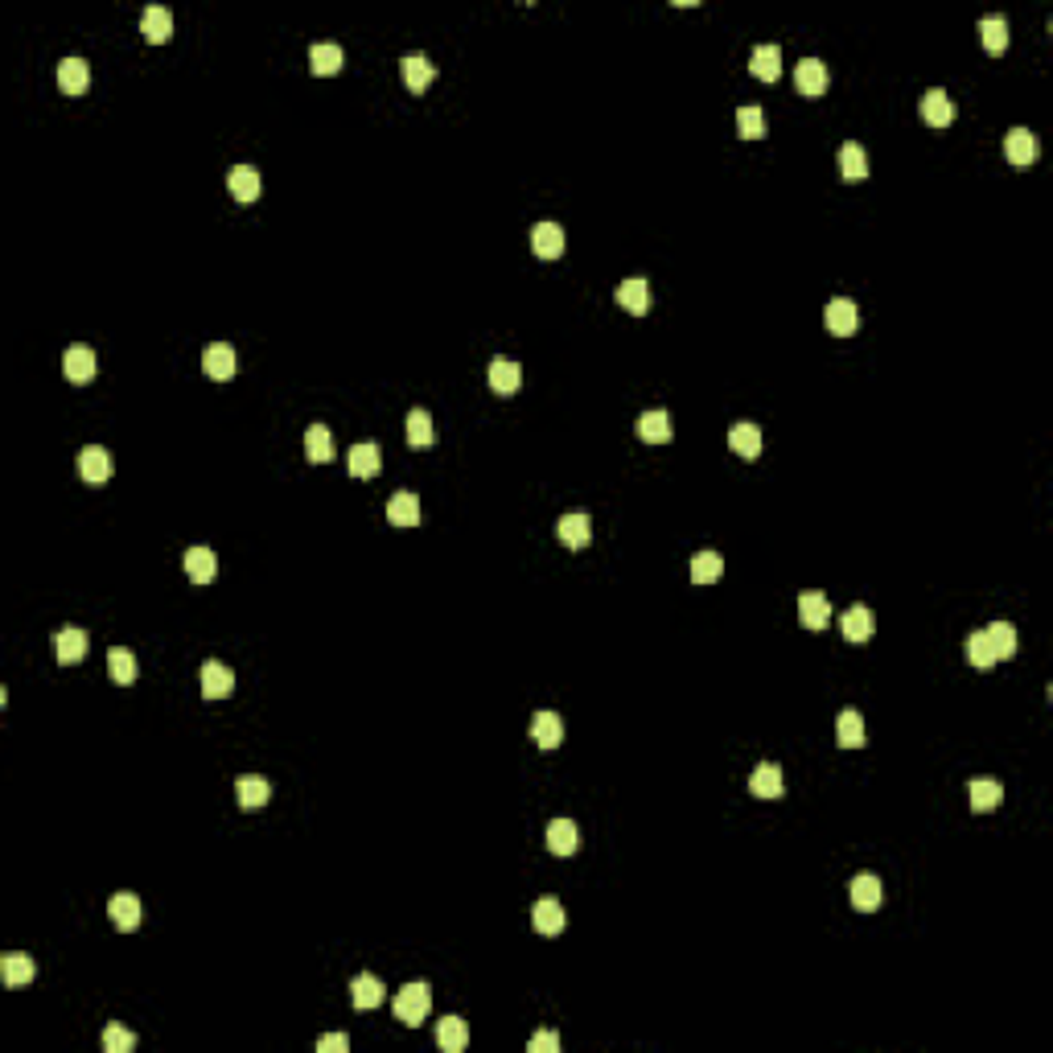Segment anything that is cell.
Returning <instances> with one entry per match:
<instances>
[{
    "label": "cell",
    "instance_id": "obj_6",
    "mask_svg": "<svg viewBox=\"0 0 1053 1053\" xmlns=\"http://www.w3.org/2000/svg\"><path fill=\"white\" fill-rule=\"evenodd\" d=\"M531 252H535L539 260H560V255H564V226L539 223L535 231H531Z\"/></svg>",
    "mask_w": 1053,
    "mask_h": 1053
},
{
    "label": "cell",
    "instance_id": "obj_40",
    "mask_svg": "<svg viewBox=\"0 0 1053 1053\" xmlns=\"http://www.w3.org/2000/svg\"><path fill=\"white\" fill-rule=\"evenodd\" d=\"M432 440H437V429H432V416L424 408L408 411V445L411 449H429Z\"/></svg>",
    "mask_w": 1053,
    "mask_h": 1053
},
{
    "label": "cell",
    "instance_id": "obj_16",
    "mask_svg": "<svg viewBox=\"0 0 1053 1053\" xmlns=\"http://www.w3.org/2000/svg\"><path fill=\"white\" fill-rule=\"evenodd\" d=\"M226 190H231L234 202H255L260 198V173H255L252 165H234L231 173H226Z\"/></svg>",
    "mask_w": 1053,
    "mask_h": 1053
},
{
    "label": "cell",
    "instance_id": "obj_7",
    "mask_svg": "<svg viewBox=\"0 0 1053 1053\" xmlns=\"http://www.w3.org/2000/svg\"><path fill=\"white\" fill-rule=\"evenodd\" d=\"M839 630H844V638H848V642H868V638H872V630H877V622H872V609H868V605H852V609H844V617H839Z\"/></svg>",
    "mask_w": 1053,
    "mask_h": 1053
},
{
    "label": "cell",
    "instance_id": "obj_48",
    "mask_svg": "<svg viewBox=\"0 0 1053 1053\" xmlns=\"http://www.w3.org/2000/svg\"><path fill=\"white\" fill-rule=\"evenodd\" d=\"M737 132H741L745 140H761L765 137V111L761 108H741L737 111Z\"/></svg>",
    "mask_w": 1053,
    "mask_h": 1053
},
{
    "label": "cell",
    "instance_id": "obj_17",
    "mask_svg": "<svg viewBox=\"0 0 1053 1053\" xmlns=\"http://www.w3.org/2000/svg\"><path fill=\"white\" fill-rule=\"evenodd\" d=\"M729 449L737 453V457H745V461H757V453H761V429H757V424H749V420L732 424Z\"/></svg>",
    "mask_w": 1053,
    "mask_h": 1053
},
{
    "label": "cell",
    "instance_id": "obj_13",
    "mask_svg": "<svg viewBox=\"0 0 1053 1053\" xmlns=\"http://www.w3.org/2000/svg\"><path fill=\"white\" fill-rule=\"evenodd\" d=\"M531 922H535L539 934H560V930L568 926V914L556 898H539L535 909H531Z\"/></svg>",
    "mask_w": 1053,
    "mask_h": 1053
},
{
    "label": "cell",
    "instance_id": "obj_8",
    "mask_svg": "<svg viewBox=\"0 0 1053 1053\" xmlns=\"http://www.w3.org/2000/svg\"><path fill=\"white\" fill-rule=\"evenodd\" d=\"M383 465V453L375 440H362V445H354L350 453H346V469H350L354 478H375Z\"/></svg>",
    "mask_w": 1053,
    "mask_h": 1053
},
{
    "label": "cell",
    "instance_id": "obj_9",
    "mask_svg": "<svg viewBox=\"0 0 1053 1053\" xmlns=\"http://www.w3.org/2000/svg\"><path fill=\"white\" fill-rule=\"evenodd\" d=\"M202 367H206V375L210 379H231L234 371H239V358H234V350L226 346V341H215V346H206V354H202Z\"/></svg>",
    "mask_w": 1053,
    "mask_h": 1053
},
{
    "label": "cell",
    "instance_id": "obj_18",
    "mask_svg": "<svg viewBox=\"0 0 1053 1053\" xmlns=\"http://www.w3.org/2000/svg\"><path fill=\"white\" fill-rule=\"evenodd\" d=\"M231 692H234V675H231V667H223V663H206V667H202V695H206V700H226Z\"/></svg>",
    "mask_w": 1053,
    "mask_h": 1053
},
{
    "label": "cell",
    "instance_id": "obj_15",
    "mask_svg": "<svg viewBox=\"0 0 1053 1053\" xmlns=\"http://www.w3.org/2000/svg\"><path fill=\"white\" fill-rule=\"evenodd\" d=\"M54 650H58V663L62 667L83 663V654H87V634H83V630H75V625H66V630H58V634H54Z\"/></svg>",
    "mask_w": 1053,
    "mask_h": 1053
},
{
    "label": "cell",
    "instance_id": "obj_5",
    "mask_svg": "<svg viewBox=\"0 0 1053 1053\" xmlns=\"http://www.w3.org/2000/svg\"><path fill=\"white\" fill-rule=\"evenodd\" d=\"M831 83V70L823 66L819 58H802L799 66H794V87L802 91V95H823Z\"/></svg>",
    "mask_w": 1053,
    "mask_h": 1053
},
{
    "label": "cell",
    "instance_id": "obj_42",
    "mask_svg": "<svg viewBox=\"0 0 1053 1053\" xmlns=\"http://www.w3.org/2000/svg\"><path fill=\"white\" fill-rule=\"evenodd\" d=\"M979 41L987 54H1004L1008 49V21L1004 17H984L979 21Z\"/></svg>",
    "mask_w": 1053,
    "mask_h": 1053
},
{
    "label": "cell",
    "instance_id": "obj_12",
    "mask_svg": "<svg viewBox=\"0 0 1053 1053\" xmlns=\"http://www.w3.org/2000/svg\"><path fill=\"white\" fill-rule=\"evenodd\" d=\"M490 387L498 391V395H515L518 383H523V371H518V362L507 358V354H498L494 362H490Z\"/></svg>",
    "mask_w": 1053,
    "mask_h": 1053
},
{
    "label": "cell",
    "instance_id": "obj_14",
    "mask_svg": "<svg viewBox=\"0 0 1053 1053\" xmlns=\"http://www.w3.org/2000/svg\"><path fill=\"white\" fill-rule=\"evenodd\" d=\"M638 437H642L646 445H667V440L675 437V429H671V416H667L663 408L642 411V416H638Z\"/></svg>",
    "mask_w": 1053,
    "mask_h": 1053
},
{
    "label": "cell",
    "instance_id": "obj_36",
    "mask_svg": "<svg viewBox=\"0 0 1053 1053\" xmlns=\"http://www.w3.org/2000/svg\"><path fill=\"white\" fill-rule=\"evenodd\" d=\"M350 1000H354V1008H379L383 1000H387V992H383V984L375 976H354V984H350Z\"/></svg>",
    "mask_w": 1053,
    "mask_h": 1053
},
{
    "label": "cell",
    "instance_id": "obj_22",
    "mask_svg": "<svg viewBox=\"0 0 1053 1053\" xmlns=\"http://www.w3.org/2000/svg\"><path fill=\"white\" fill-rule=\"evenodd\" d=\"M531 737H535L539 749H556L564 741V721L556 712H535L531 716Z\"/></svg>",
    "mask_w": 1053,
    "mask_h": 1053
},
{
    "label": "cell",
    "instance_id": "obj_33",
    "mask_svg": "<svg viewBox=\"0 0 1053 1053\" xmlns=\"http://www.w3.org/2000/svg\"><path fill=\"white\" fill-rule=\"evenodd\" d=\"M836 741L844 745V749H860V745H864V716H860L856 708H844V712H839Z\"/></svg>",
    "mask_w": 1053,
    "mask_h": 1053
},
{
    "label": "cell",
    "instance_id": "obj_47",
    "mask_svg": "<svg viewBox=\"0 0 1053 1053\" xmlns=\"http://www.w3.org/2000/svg\"><path fill=\"white\" fill-rule=\"evenodd\" d=\"M967 663L979 667V671H992V667H995V654H992V646H987V634H984V630L967 638Z\"/></svg>",
    "mask_w": 1053,
    "mask_h": 1053
},
{
    "label": "cell",
    "instance_id": "obj_3",
    "mask_svg": "<svg viewBox=\"0 0 1053 1053\" xmlns=\"http://www.w3.org/2000/svg\"><path fill=\"white\" fill-rule=\"evenodd\" d=\"M140 33H145V41H153V46H165V41L173 38V13H169L165 4H148L145 17H140Z\"/></svg>",
    "mask_w": 1053,
    "mask_h": 1053
},
{
    "label": "cell",
    "instance_id": "obj_38",
    "mask_svg": "<svg viewBox=\"0 0 1053 1053\" xmlns=\"http://www.w3.org/2000/svg\"><path fill=\"white\" fill-rule=\"evenodd\" d=\"M0 976H4V984L9 987H21V984H30V979L38 976V967H33L30 955H4L0 959Z\"/></svg>",
    "mask_w": 1053,
    "mask_h": 1053
},
{
    "label": "cell",
    "instance_id": "obj_50",
    "mask_svg": "<svg viewBox=\"0 0 1053 1053\" xmlns=\"http://www.w3.org/2000/svg\"><path fill=\"white\" fill-rule=\"evenodd\" d=\"M317 1049H322V1053H346V1049H350V1037H346V1033H325L322 1041H317Z\"/></svg>",
    "mask_w": 1053,
    "mask_h": 1053
},
{
    "label": "cell",
    "instance_id": "obj_45",
    "mask_svg": "<svg viewBox=\"0 0 1053 1053\" xmlns=\"http://www.w3.org/2000/svg\"><path fill=\"white\" fill-rule=\"evenodd\" d=\"M967 790H971V807L976 810H992V807H1000V799H1004V786H1000L995 778H976Z\"/></svg>",
    "mask_w": 1053,
    "mask_h": 1053
},
{
    "label": "cell",
    "instance_id": "obj_35",
    "mask_svg": "<svg viewBox=\"0 0 1053 1053\" xmlns=\"http://www.w3.org/2000/svg\"><path fill=\"white\" fill-rule=\"evenodd\" d=\"M186 572H190V580H194V585H210V580H215V572H218L215 552H210V547H190V552H186Z\"/></svg>",
    "mask_w": 1053,
    "mask_h": 1053
},
{
    "label": "cell",
    "instance_id": "obj_4",
    "mask_svg": "<svg viewBox=\"0 0 1053 1053\" xmlns=\"http://www.w3.org/2000/svg\"><path fill=\"white\" fill-rule=\"evenodd\" d=\"M1004 153H1008V165L1016 169H1029L1037 161V137L1029 128H1013L1004 137Z\"/></svg>",
    "mask_w": 1053,
    "mask_h": 1053
},
{
    "label": "cell",
    "instance_id": "obj_31",
    "mask_svg": "<svg viewBox=\"0 0 1053 1053\" xmlns=\"http://www.w3.org/2000/svg\"><path fill=\"white\" fill-rule=\"evenodd\" d=\"M91 83V70L83 58H62L58 62V87L66 91V95H83Z\"/></svg>",
    "mask_w": 1053,
    "mask_h": 1053
},
{
    "label": "cell",
    "instance_id": "obj_34",
    "mask_svg": "<svg viewBox=\"0 0 1053 1053\" xmlns=\"http://www.w3.org/2000/svg\"><path fill=\"white\" fill-rule=\"evenodd\" d=\"M305 453H309L313 465L333 461V432L325 429V424H309V432H305Z\"/></svg>",
    "mask_w": 1053,
    "mask_h": 1053
},
{
    "label": "cell",
    "instance_id": "obj_49",
    "mask_svg": "<svg viewBox=\"0 0 1053 1053\" xmlns=\"http://www.w3.org/2000/svg\"><path fill=\"white\" fill-rule=\"evenodd\" d=\"M103 1049L108 1053H132L137 1049V1033H128L124 1024H108V1029H103Z\"/></svg>",
    "mask_w": 1053,
    "mask_h": 1053
},
{
    "label": "cell",
    "instance_id": "obj_37",
    "mask_svg": "<svg viewBox=\"0 0 1053 1053\" xmlns=\"http://www.w3.org/2000/svg\"><path fill=\"white\" fill-rule=\"evenodd\" d=\"M839 173L848 177V181H864L868 177V153L856 140H848V145L839 148Z\"/></svg>",
    "mask_w": 1053,
    "mask_h": 1053
},
{
    "label": "cell",
    "instance_id": "obj_25",
    "mask_svg": "<svg viewBox=\"0 0 1053 1053\" xmlns=\"http://www.w3.org/2000/svg\"><path fill=\"white\" fill-rule=\"evenodd\" d=\"M799 617L807 630H823L831 622V601L823 593H802L799 597Z\"/></svg>",
    "mask_w": 1053,
    "mask_h": 1053
},
{
    "label": "cell",
    "instance_id": "obj_39",
    "mask_svg": "<svg viewBox=\"0 0 1053 1053\" xmlns=\"http://www.w3.org/2000/svg\"><path fill=\"white\" fill-rule=\"evenodd\" d=\"M108 671H111V679L116 683H137V675H140L137 654L124 650V646H111L108 650Z\"/></svg>",
    "mask_w": 1053,
    "mask_h": 1053
},
{
    "label": "cell",
    "instance_id": "obj_19",
    "mask_svg": "<svg viewBox=\"0 0 1053 1053\" xmlns=\"http://www.w3.org/2000/svg\"><path fill=\"white\" fill-rule=\"evenodd\" d=\"M556 535L564 547H585L588 539H593V523H588V515H580V510H572V515H564L556 523Z\"/></svg>",
    "mask_w": 1053,
    "mask_h": 1053
},
{
    "label": "cell",
    "instance_id": "obj_21",
    "mask_svg": "<svg viewBox=\"0 0 1053 1053\" xmlns=\"http://www.w3.org/2000/svg\"><path fill=\"white\" fill-rule=\"evenodd\" d=\"M108 914L111 922H116V930H137L140 926V898L137 893H116V898L108 901Z\"/></svg>",
    "mask_w": 1053,
    "mask_h": 1053
},
{
    "label": "cell",
    "instance_id": "obj_2",
    "mask_svg": "<svg viewBox=\"0 0 1053 1053\" xmlns=\"http://www.w3.org/2000/svg\"><path fill=\"white\" fill-rule=\"evenodd\" d=\"M95 371H99V362H95V350H91V346H83V341L66 346V354H62V375H66L70 383H91Z\"/></svg>",
    "mask_w": 1053,
    "mask_h": 1053
},
{
    "label": "cell",
    "instance_id": "obj_27",
    "mask_svg": "<svg viewBox=\"0 0 1053 1053\" xmlns=\"http://www.w3.org/2000/svg\"><path fill=\"white\" fill-rule=\"evenodd\" d=\"M576 844H580V836H576L572 819H552L547 823V848H552V856H572Z\"/></svg>",
    "mask_w": 1053,
    "mask_h": 1053
},
{
    "label": "cell",
    "instance_id": "obj_51",
    "mask_svg": "<svg viewBox=\"0 0 1053 1053\" xmlns=\"http://www.w3.org/2000/svg\"><path fill=\"white\" fill-rule=\"evenodd\" d=\"M526 1049H531V1053H560V1037L556 1033H535Z\"/></svg>",
    "mask_w": 1053,
    "mask_h": 1053
},
{
    "label": "cell",
    "instance_id": "obj_23",
    "mask_svg": "<svg viewBox=\"0 0 1053 1053\" xmlns=\"http://www.w3.org/2000/svg\"><path fill=\"white\" fill-rule=\"evenodd\" d=\"M922 119H926L930 128H946L951 119H955V103L946 99V91H926L922 95Z\"/></svg>",
    "mask_w": 1053,
    "mask_h": 1053
},
{
    "label": "cell",
    "instance_id": "obj_28",
    "mask_svg": "<svg viewBox=\"0 0 1053 1053\" xmlns=\"http://www.w3.org/2000/svg\"><path fill=\"white\" fill-rule=\"evenodd\" d=\"M848 893H852V906L864 909V914H872V909L880 906V880L872 877V872H860V877H852Z\"/></svg>",
    "mask_w": 1053,
    "mask_h": 1053
},
{
    "label": "cell",
    "instance_id": "obj_10",
    "mask_svg": "<svg viewBox=\"0 0 1053 1053\" xmlns=\"http://www.w3.org/2000/svg\"><path fill=\"white\" fill-rule=\"evenodd\" d=\"M827 330L836 333V338H852V333L860 330V309L852 301H844V296H836V301L827 305Z\"/></svg>",
    "mask_w": 1053,
    "mask_h": 1053
},
{
    "label": "cell",
    "instance_id": "obj_20",
    "mask_svg": "<svg viewBox=\"0 0 1053 1053\" xmlns=\"http://www.w3.org/2000/svg\"><path fill=\"white\" fill-rule=\"evenodd\" d=\"M387 518L391 526H416L420 523V498L411 490H395L387 502Z\"/></svg>",
    "mask_w": 1053,
    "mask_h": 1053
},
{
    "label": "cell",
    "instance_id": "obj_32",
    "mask_svg": "<svg viewBox=\"0 0 1053 1053\" xmlns=\"http://www.w3.org/2000/svg\"><path fill=\"white\" fill-rule=\"evenodd\" d=\"M437 1045L445 1053H461L469 1045V1024L461 1021V1016H445V1021L437 1024Z\"/></svg>",
    "mask_w": 1053,
    "mask_h": 1053
},
{
    "label": "cell",
    "instance_id": "obj_26",
    "mask_svg": "<svg viewBox=\"0 0 1053 1053\" xmlns=\"http://www.w3.org/2000/svg\"><path fill=\"white\" fill-rule=\"evenodd\" d=\"M617 305L630 313H646L650 309V284L642 280V276H630V280L617 284Z\"/></svg>",
    "mask_w": 1053,
    "mask_h": 1053
},
{
    "label": "cell",
    "instance_id": "obj_11",
    "mask_svg": "<svg viewBox=\"0 0 1053 1053\" xmlns=\"http://www.w3.org/2000/svg\"><path fill=\"white\" fill-rule=\"evenodd\" d=\"M78 473L91 482V486H99V482L111 478V453L99 449V445H87V449L78 453Z\"/></svg>",
    "mask_w": 1053,
    "mask_h": 1053
},
{
    "label": "cell",
    "instance_id": "obj_29",
    "mask_svg": "<svg viewBox=\"0 0 1053 1053\" xmlns=\"http://www.w3.org/2000/svg\"><path fill=\"white\" fill-rule=\"evenodd\" d=\"M749 70L761 78V83H778V75H782V49L778 46H757L749 54Z\"/></svg>",
    "mask_w": 1053,
    "mask_h": 1053
},
{
    "label": "cell",
    "instance_id": "obj_44",
    "mask_svg": "<svg viewBox=\"0 0 1053 1053\" xmlns=\"http://www.w3.org/2000/svg\"><path fill=\"white\" fill-rule=\"evenodd\" d=\"M309 66H313V75H338L341 70V46H333V41H322V46H313L309 49Z\"/></svg>",
    "mask_w": 1053,
    "mask_h": 1053
},
{
    "label": "cell",
    "instance_id": "obj_43",
    "mask_svg": "<svg viewBox=\"0 0 1053 1053\" xmlns=\"http://www.w3.org/2000/svg\"><path fill=\"white\" fill-rule=\"evenodd\" d=\"M749 790L757 794V799H778L782 794V770L778 765H757V770L749 774Z\"/></svg>",
    "mask_w": 1053,
    "mask_h": 1053
},
{
    "label": "cell",
    "instance_id": "obj_30",
    "mask_svg": "<svg viewBox=\"0 0 1053 1053\" xmlns=\"http://www.w3.org/2000/svg\"><path fill=\"white\" fill-rule=\"evenodd\" d=\"M403 70V83H408V91H429V83L437 78V66H432L424 54H408V58L400 62Z\"/></svg>",
    "mask_w": 1053,
    "mask_h": 1053
},
{
    "label": "cell",
    "instance_id": "obj_24",
    "mask_svg": "<svg viewBox=\"0 0 1053 1053\" xmlns=\"http://www.w3.org/2000/svg\"><path fill=\"white\" fill-rule=\"evenodd\" d=\"M234 794H239V807L255 810L272 799V786H268V778H260V774H243V778L234 782Z\"/></svg>",
    "mask_w": 1053,
    "mask_h": 1053
},
{
    "label": "cell",
    "instance_id": "obj_1",
    "mask_svg": "<svg viewBox=\"0 0 1053 1053\" xmlns=\"http://www.w3.org/2000/svg\"><path fill=\"white\" fill-rule=\"evenodd\" d=\"M429 1008H432V992L429 984H408L395 992V1021H403L408 1029L429 1021Z\"/></svg>",
    "mask_w": 1053,
    "mask_h": 1053
},
{
    "label": "cell",
    "instance_id": "obj_46",
    "mask_svg": "<svg viewBox=\"0 0 1053 1053\" xmlns=\"http://www.w3.org/2000/svg\"><path fill=\"white\" fill-rule=\"evenodd\" d=\"M724 572V560L716 556V552H695L692 556V580L695 585H712V580H721Z\"/></svg>",
    "mask_w": 1053,
    "mask_h": 1053
},
{
    "label": "cell",
    "instance_id": "obj_41",
    "mask_svg": "<svg viewBox=\"0 0 1053 1053\" xmlns=\"http://www.w3.org/2000/svg\"><path fill=\"white\" fill-rule=\"evenodd\" d=\"M984 634H987V646H992V654H995V663H1000V659H1013V654H1016V630L1008 622H992Z\"/></svg>",
    "mask_w": 1053,
    "mask_h": 1053
}]
</instances>
